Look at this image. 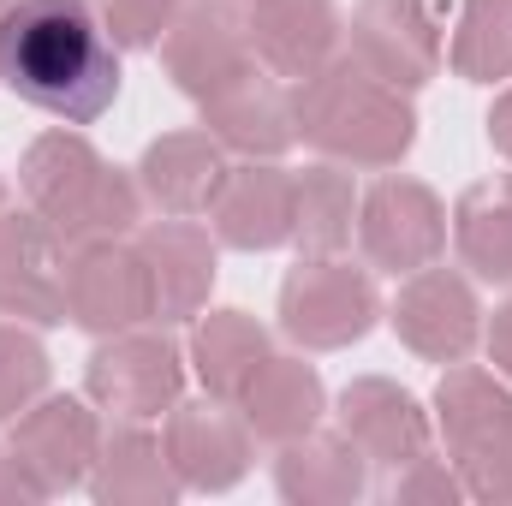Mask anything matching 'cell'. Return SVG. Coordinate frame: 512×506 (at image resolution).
<instances>
[{
	"instance_id": "13",
	"label": "cell",
	"mask_w": 512,
	"mask_h": 506,
	"mask_svg": "<svg viewBox=\"0 0 512 506\" xmlns=\"http://www.w3.org/2000/svg\"><path fill=\"white\" fill-rule=\"evenodd\" d=\"M251 60L274 78H310L328 66L340 18L328 0H256L251 12Z\"/></svg>"
},
{
	"instance_id": "4",
	"label": "cell",
	"mask_w": 512,
	"mask_h": 506,
	"mask_svg": "<svg viewBox=\"0 0 512 506\" xmlns=\"http://www.w3.org/2000/svg\"><path fill=\"white\" fill-rule=\"evenodd\" d=\"M453 459L465 465L477 495H512V393L483 370H453L435 393Z\"/></svg>"
},
{
	"instance_id": "24",
	"label": "cell",
	"mask_w": 512,
	"mask_h": 506,
	"mask_svg": "<svg viewBox=\"0 0 512 506\" xmlns=\"http://www.w3.org/2000/svg\"><path fill=\"white\" fill-rule=\"evenodd\" d=\"M292 239L310 256L352 245V179L340 167H310L304 179H292Z\"/></svg>"
},
{
	"instance_id": "22",
	"label": "cell",
	"mask_w": 512,
	"mask_h": 506,
	"mask_svg": "<svg viewBox=\"0 0 512 506\" xmlns=\"http://www.w3.org/2000/svg\"><path fill=\"white\" fill-rule=\"evenodd\" d=\"M453 239H459L465 268H477L483 280H501L507 286L512 280V173L459 197Z\"/></svg>"
},
{
	"instance_id": "9",
	"label": "cell",
	"mask_w": 512,
	"mask_h": 506,
	"mask_svg": "<svg viewBox=\"0 0 512 506\" xmlns=\"http://www.w3.org/2000/svg\"><path fill=\"white\" fill-rule=\"evenodd\" d=\"M352 54L393 90H417L441 66V36L423 0H364L352 18Z\"/></svg>"
},
{
	"instance_id": "19",
	"label": "cell",
	"mask_w": 512,
	"mask_h": 506,
	"mask_svg": "<svg viewBox=\"0 0 512 506\" xmlns=\"http://www.w3.org/2000/svg\"><path fill=\"white\" fill-rule=\"evenodd\" d=\"M340 423H346V441L364 453V459H382V465H417L423 459V417H417V399L399 393L393 381H352L346 399H340Z\"/></svg>"
},
{
	"instance_id": "6",
	"label": "cell",
	"mask_w": 512,
	"mask_h": 506,
	"mask_svg": "<svg viewBox=\"0 0 512 506\" xmlns=\"http://www.w3.org/2000/svg\"><path fill=\"white\" fill-rule=\"evenodd\" d=\"M66 316L90 334H126L143 316H155L143 256L120 251L114 239L78 245V256L66 262Z\"/></svg>"
},
{
	"instance_id": "25",
	"label": "cell",
	"mask_w": 512,
	"mask_h": 506,
	"mask_svg": "<svg viewBox=\"0 0 512 506\" xmlns=\"http://www.w3.org/2000/svg\"><path fill=\"white\" fill-rule=\"evenodd\" d=\"M453 72L477 78V84H495L512 72V0H465V18H459V36L447 48Z\"/></svg>"
},
{
	"instance_id": "8",
	"label": "cell",
	"mask_w": 512,
	"mask_h": 506,
	"mask_svg": "<svg viewBox=\"0 0 512 506\" xmlns=\"http://www.w3.org/2000/svg\"><path fill=\"white\" fill-rule=\"evenodd\" d=\"M60 233L30 215H0V316L66 322V256Z\"/></svg>"
},
{
	"instance_id": "32",
	"label": "cell",
	"mask_w": 512,
	"mask_h": 506,
	"mask_svg": "<svg viewBox=\"0 0 512 506\" xmlns=\"http://www.w3.org/2000/svg\"><path fill=\"white\" fill-rule=\"evenodd\" d=\"M0 203H6V191H0Z\"/></svg>"
},
{
	"instance_id": "3",
	"label": "cell",
	"mask_w": 512,
	"mask_h": 506,
	"mask_svg": "<svg viewBox=\"0 0 512 506\" xmlns=\"http://www.w3.org/2000/svg\"><path fill=\"white\" fill-rule=\"evenodd\" d=\"M30 209L66 239V245H102L120 239L137 221V191L126 185V173H114L84 137L72 131H48L30 143L24 173H18Z\"/></svg>"
},
{
	"instance_id": "31",
	"label": "cell",
	"mask_w": 512,
	"mask_h": 506,
	"mask_svg": "<svg viewBox=\"0 0 512 506\" xmlns=\"http://www.w3.org/2000/svg\"><path fill=\"white\" fill-rule=\"evenodd\" d=\"M489 137H495L501 155H512V90L495 102V114H489Z\"/></svg>"
},
{
	"instance_id": "18",
	"label": "cell",
	"mask_w": 512,
	"mask_h": 506,
	"mask_svg": "<svg viewBox=\"0 0 512 506\" xmlns=\"http://www.w3.org/2000/svg\"><path fill=\"white\" fill-rule=\"evenodd\" d=\"M12 459L24 471H36V489H66L84 477V465L96 459V423L78 399H48L36 405L18 435H12Z\"/></svg>"
},
{
	"instance_id": "5",
	"label": "cell",
	"mask_w": 512,
	"mask_h": 506,
	"mask_svg": "<svg viewBox=\"0 0 512 506\" xmlns=\"http://www.w3.org/2000/svg\"><path fill=\"white\" fill-rule=\"evenodd\" d=\"M370 322H376V286L352 262L316 256V262L292 268V280L280 286V328L316 352L364 340Z\"/></svg>"
},
{
	"instance_id": "17",
	"label": "cell",
	"mask_w": 512,
	"mask_h": 506,
	"mask_svg": "<svg viewBox=\"0 0 512 506\" xmlns=\"http://www.w3.org/2000/svg\"><path fill=\"white\" fill-rule=\"evenodd\" d=\"M203 120L215 131V143L239 149V155H280L298 126H292V102L262 78V72H239L227 78L215 96H203Z\"/></svg>"
},
{
	"instance_id": "21",
	"label": "cell",
	"mask_w": 512,
	"mask_h": 506,
	"mask_svg": "<svg viewBox=\"0 0 512 506\" xmlns=\"http://www.w3.org/2000/svg\"><path fill=\"white\" fill-rule=\"evenodd\" d=\"M322 417V381L298 358H268L245 387V429L262 441H304Z\"/></svg>"
},
{
	"instance_id": "10",
	"label": "cell",
	"mask_w": 512,
	"mask_h": 506,
	"mask_svg": "<svg viewBox=\"0 0 512 506\" xmlns=\"http://www.w3.org/2000/svg\"><path fill=\"white\" fill-rule=\"evenodd\" d=\"M477 298L453 268H417L411 286L393 304V328L411 352L435 358V364H459L477 346Z\"/></svg>"
},
{
	"instance_id": "14",
	"label": "cell",
	"mask_w": 512,
	"mask_h": 506,
	"mask_svg": "<svg viewBox=\"0 0 512 506\" xmlns=\"http://www.w3.org/2000/svg\"><path fill=\"white\" fill-rule=\"evenodd\" d=\"M215 233L233 251H274L292 239V179L280 167H227L215 203Z\"/></svg>"
},
{
	"instance_id": "29",
	"label": "cell",
	"mask_w": 512,
	"mask_h": 506,
	"mask_svg": "<svg viewBox=\"0 0 512 506\" xmlns=\"http://www.w3.org/2000/svg\"><path fill=\"white\" fill-rule=\"evenodd\" d=\"M102 12H108L114 42H126V48H155V42L167 36V24L179 18V0H102Z\"/></svg>"
},
{
	"instance_id": "23",
	"label": "cell",
	"mask_w": 512,
	"mask_h": 506,
	"mask_svg": "<svg viewBox=\"0 0 512 506\" xmlns=\"http://www.w3.org/2000/svg\"><path fill=\"white\" fill-rule=\"evenodd\" d=\"M262 364H268V340L245 310H221L197 328V376L215 399H245Z\"/></svg>"
},
{
	"instance_id": "11",
	"label": "cell",
	"mask_w": 512,
	"mask_h": 506,
	"mask_svg": "<svg viewBox=\"0 0 512 506\" xmlns=\"http://www.w3.org/2000/svg\"><path fill=\"white\" fill-rule=\"evenodd\" d=\"M161 60H167V72H173V84L185 90V96H215L227 78H239V72H251V36L233 24V12L227 6H209V0H197V6H185L173 24H167V36H161Z\"/></svg>"
},
{
	"instance_id": "7",
	"label": "cell",
	"mask_w": 512,
	"mask_h": 506,
	"mask_svg": "<svg viewBox=\"0 0 512 506\" xmlns=\"http://www.w3.org/2000/svg\"><path fill=\"white\" fill-rule=\"evenodd\" d=\"M358 239H364L370 268L417 274L447 245V215H441V203H435L429 185H417V179H382L370 191V203H364Z\"/></svg>"
},
{
	"instance_id": "27",
	"label": "cell",
	"mask_w": 512,
	"mask_h": 506,
	"mask_svg": "<svg viewBox=\"0 0 512 506\" xmlns=\"http://www.w3.org/2000/svg\"><path fill=\"white\" fill-rule=\"evenodd\" d=\"M108 453L120 459V471L108 465V477L96 483V495H102V501L131 495V489H143V495H173V483L161 477V459H167V453H161L143 429H120V435L108 441Z\"/></svg>"
},
{
	"instance_id": "30",
	"label": "cell",
	"mask_w": 512,
	"mask_h": 506,
	"mask_svg": "<svg viewBox=\"0 0 512 506\" xmlns=\"http://www.w3.org/2000/svg\"><path fill=\"white\" fill-rule=\"evenodd\" d=\"M489 358H495V364L512 376V304H507V310H495V328H489Z\"/></svg>"
},
{
	"instance_id": "2",
	"label": "cell",
	"mask_w": 512,
	"mask_h": 506,
	"mask_svg": "<svg viewBox=\"0 0 512 506\" xmlns=\"http://www.w3.org/2000/svg\"><path fill=\"white\" fill-rule=\"evenodd\" d=\"M292 126H298L304 143H316L322 155L352 161V167H387L417 137V120L399 102V90L387 78H376L358 54L328 60L298 84Z\"/></svg>"
},
{
	"instance_id": "20",
	"label": "cell",
	"mask_w": 512,
	"mask_h": 506,
	"mask_svg": "<svg viewBox=\"0 0 512 506\" xmlns=\"http://www.w3.org/2000/svg\"><path fill=\"white\" fill-rule=\"evenodd\" d=\"M245 453H251V429L233 411H221V405H179L173 423H167V459L197 489L239 483Z\"/></svg>"
},
{
	"instance_id": "26",
	"label": "cell",
	"mask_w": 512,
	"mask_h": 506,
	"mask_svg": "<svg viewBox=\"0 0 512 506\" xmlns=\"http://www.w3.org/2000/svg\"><path fill=\"white\" fill-rule=\"evenodd\" d=\"M358 447L352 441H292L286 465H280V489L286 495H358L364 489V471H358Z\"/></svg>"
},
{
	"instance_id": "12",
	"label": "cell",
	"mask_w": 512,
	"mask_h": 506,
	"mask_svg": "<svg viewBox=\"0 0 512 506\" xmlns=\"http://www.w3.org/2000/svg\"><path fill=\"white\" fill-rule=\"evenodd\" d=\"M90 393L114 417H161L179 393V352L161 334H120L90 358Z\"/></svg>"
},
{
	"instance_id": "28",
	"label": "cell",
	"mask_w": 512,
	"mask_h": 506,
	"mask_svg": "<svg viewBox=\"0 0 512 506\" xmlns=\"http://www.w3.org/2000/svg\"><path fill=\"white\" fill-rule=\"evenodd\" d=\"M42 381H48L42 346H36L30 334H18V328H0V417L24 411V405L42 393Z\"/></svg>"
},
{
	"instance_id": "1",
	"label": "cell",
	"mask_w": 512,
	"mask_h": 506,
	"mask_svg": "<svg viewBox=\"0 0 512 506\" xmlns=\"http://www.w3.org/2000/svg\"><path fill=\"white\" fill-rule=\"evenodd\" d=\"M0 78L42 114L90 126L120 96V54L84 0H6Z\"/></svg>"
},
{
	"instance_id": "15",
	"label": "cell",
	"mask_w": 512,
	"mask_h": 506,
	"mask_svg": "<svg viewBox=\"0 0 512 506\" xmlns=\"http://www.w3.org/2000/svg\"><path fill=\"white\" fill-rule=\"evenodd\" d=\"M227 179V161L215 149L209 131H173L161 143H149L143 167H137V191L161 209V215H197L215 203Z\"/></svg>"
},
{
	"instance_id": "16",
	"label": "cell",
	"mask_w": 512,
	"mask_h": 506,
	"mask_svg": "<svg viewBox=\"0 0 512 506\" xmlns=\"http://www.w3.org/2000/svg\"><path fill=\"white\" fill-rule=\"evenodd\" d=\"M143 268H149V292H155V316L161 322H179V316H197V304L209 298V280H215V245L203 227L191 221H161L143 233Z\"/></svg>"
}]
</instances>
